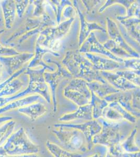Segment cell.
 <instances>
[{
	"label": "cell",
	"instance_id": "cell-1",
	"mask_svg": "<svg viewBox=\"0 0 140 157\" xmlns=\"http://www.w3.org/2000/svg\"><path fill=\"white\" fill-rule=\"evenodd\" d=\"M62 63L66 67L70 73L76 78H84L87 82H107L94 68L91 61L81 54L73 52H67Z\"/></svg>",
	"mask_w": 140,
	"mask_h": 157
},
{
	"label": "cell",
	"instance_id": "cell-2",
	"mask_svg": "<svg viewBox=\"0 0 140 157\" xmlns=\"http://www.w3.org/2000/svg\"><path fill=\"white\" fill-rule=\"evenodd\" d=\"M97 121L100 124L102 128L100 132L93 138L94 145H100L108 148L120 144L127 137V135H129L126 132L131 131L126 128L127 126L123 128L127 123L123 124V121H109L103 117L99 118Z\"/></svg>",
	"mask_w": 140,
	"mask_h": 157
},
{
	"label": "cell",
	"instance_id": "cell-3",
	"mask_svg": "<svg viewBox=\"0 0 140 157\" xmlns=\"http://www.w3.org/2000/svg\"><path fill=\"white\" fill-rule=\"evenodd\" d=\"M2 147L8 155L36 154L39 151V146L30 140L23 127L13 133Z\"/></svg>",
	"mask_w": 140,
	"mask_h": 157
},
{
	"label": "cell",
	"instance_id": "cell-4",
	"mask_svg": "<svg viewBox=\"0 0 140 157\" xmlns=\"http://www.w3.org/2000/svg\"><path fill=\"white\" fill-rule=\"evenodd\" d=\"M70 129L71 130H65L59 127L53 130V132L65 150L71 152L85 153L87 151L85 136L80 130Z\"/></svg>",
	"mask_w": 140,
	"mask_h": 157
},
{
	"label": "cell",
	"instance_id": "cell-5",
	"mask_svg": "<svg viewBox=\"0 0 140 157\" xmlns=\"http://www.w3.org/2000/svg\"><path fill=\"white\" fill-rule=\"evenodd\" d=\"M64 95L80 107L90 104L92 94L87 82L82 78H76L66 87Z\"/></svg>",
	"mask_w": 140,
	"mask_h": 157
},
{
	"label": "cell",
	"instance_id": "cell-6",
	"mask_svg": "<svg viewBox=\"0 0 140 157\" xmlns=\"http://www.w3.org/2000/svg\"><path fill=\"white\" fill-rule=\"evenodd\" d=\"M55 128H66L75 129L80 130L82 132L87 143V150L92 149L94 147V144L93 143V139L94 136L99 134L101 131V125L97 120H93L92 121H87L83 124H56L54 125Z\"/></svg>",
	"mask_w": 140,
	"mask_h": 157
},
{
	"label": "cell",
	"instance_id": "cell-7",
	"mask_svg": "<svg viewBox=\"0 0 140 157\" xmlns=\"http://www.w3.org/2000/svg\"><path fill=\"white\" fill-rule=\"evenodd\" d=\"M80 52L82 53H92L95 52L98 54H102L106 56L107 57L112 59L113 60L115 61L118 63H123L124 59L123 58L117 57L115 56L112 54L105 48L103 45L100 44L99 41L96 39L95 34L92 33L87 39L84 42L81 47Z\"/></svg>",
	"mask_w": 140,
	"mask_h": 157
},
{
	"label": "cell",
	"instance_id": "cell-8",
	"mask_svg": "<svg viewBox=\"0 0 140 157\" xmlns=\"http://www.w3.org/2000/svg\"><path fill=\"white\" fill-rule=\"evenodd\" d=\"M107 21L108 34L112 40H114L122 48L126 50L132 57H134L138 58L140 57V55L127 44L125 39L121 34L120 32L119 31L117 24L113 20L109 18H107Z\"/></svg>",
	"mask_w": 140,
	"mask_h": 157
},
{
	"label": "cell",
	"instance_id": "cell-9",
	"mask_svg": "<svg viewBox=\"0 0 140 157\" xmlns=\"http://www.w3.org/2000/svg\"><path fill=\"white\" fill-rule=\"evenodd\" d=\"M56 65L58 67V69L56 72L54 73H46L44 74L46 81L49 84L51 89L54 112H56L57 110V103L55 92V89L59 82L66 77H72V75L70 72H68L67 70L64 69V67H63L61 64L56 63Z\"/></svg>",
	"mask_w": 140,
	"mask_h": 157
},
{
	"label": "cell",
	"instance_id": "cell-10",
	"mask_svg": "<svg viewBox=\"0 0 140 157\" xmlns=\"http://www.w3.org/2000/svg\"><path fill=\"white\" fill-rule=\"evenodd\" d=\"M100 74L101 76L105 77V80L107 82L120 91L125 92L138 88L137 86L116 73L101 71Z\"/></svg>",
	"mask_w": 140,
	"mask_h": 157
},
{
	"label": "cell",
	"instance_id": "cell-11",
	"mask_svg": "<svg viewBox=\"0 0 140 157\" xmlns=\"http://www.w3.org/2000/svg\"><path fill=\"white\" fill-rule=\"evenodd\" d=\"M120 92L118 93L108 95L104 98V99L109 103L114 101L118 102L122 107H123L130 113H131L132 115L135 117H140V111L133 109L132 106V93L131 92H130V91H128L127 92L124 93Z\"/></svg>",
	"mask_w": 140,
	"mask_h": 157
},
{
	"label": "cell",
	"instance_id": "cell-12",
	"mask_svg": "<svg viewBox=\"0 0 140 157\" xmlns=\"http://www.w3.org/2000/svg\"><path fill=\"white\" fill-rule=\"evenodd\" d=\"M74 18H71L67 21L61 24L57 28L47 29L42 34L47 36L46 38L43 42V45L48 46L49 44H51L57 39H60L67 33L70 26L73 21Z\"/></svg>",
	"mask_w": 140,
	"mask_h": 157
},
{
	"label": "cell",
	"instance_id": "cell-13",
	"mask_svg": "<svg viewBox=\"0 0 140 157\" xmlns=\"http://www.w3.org/2000/svg\"><path fill=\"white\" fill-rule=\"evenodd\" d=\"M85 55L90 60L94 68L97 70H100L101 71H107L123 67L120 64V63L113 60L107 59L90 53H86Z\"/></svg>",
	"mask_w": 140,
	"mask_h": 157
},
{
	"label": "cell",
	"instance_id": "cell-14",
	"mask_svg": "<svg viewBox=\"0 0 140 157\" xmlns=\"http://www.w3.org/2000/svg\"><path fill=\"white\" fill-rule=\"evenodd\" d=\"M77 120H85L87 121L93 120L92 106L91 104H88L80 106L75 112L64 115L59 118V121L62 122H69Z\"/></svg>",
	"mask_w": 140,
	"mask_h": 157
},
{
	"label": "cell",
	"instance_id": "cell-15",
	"mask_svg": "<svg viewBox=\"0 0 140 157\" xmlns=\"http://www.w3.org/2000/svg\"><path fill=\"white\" fill-rule=\"evenodd\" d=\"M87 86L91 91L101 98H104L108 95L121 92L107 82L105 83H101L97 81L87 82Z\"/></svg>",
	"mask_w": 140,
	"mask_h": 157
},
{
	"label": "cell",
	"instance_id": "cell-16",
	"mask_svg": "<svg viewBox=\"0 0 140 157\" xmlns=\"http://www.w3.org/2000/svg\"><path fill=\"white\" fill-rule=\"evenodd\" d=\"M47 111L48 109L46 106L40 102L32 104L18 109V112L26 115L33 121L45 114Z\"/></svg>",
	"mask_w": 140,
	"mask_h": 157
},
{
	"label": "cell",
	"instance_id": "cell-17",
	"mask_svg": "<svg viewBox=\"0 0 140 157\" xmlns=\"http://www.w3.org/2000/svg\"><path fill=\"white\" fill-rule=\"evenodd\" d=\"M78 11L79 13L80 20L81 22V30H80V37H79V45H82V44L87 39L92 30H100L104 32H106V30L103 27L96 23H89L84 19V16L82 14V13L80 12V10L78 9Z\"/></svg>",
	"mask_w": 140,
	"mask_h": 157
},
{
	"label": "cell",
	"instance_id": "cell-18",
	"mask_svg": "<svg viewBox=\"0 0 140 157\" xmlns=\"http://www.w3.org/2000/svg\"><path fill=\"white\" fill-rule=\"evenodd\" d=\"M42 100V98L38 95H32L26 98H21L17 100L14 102H11V103L8 104L6 105L0 109V115L6 112L7 111H10L12 109H20L21 107H25L26 106L30 105L36 102H38L39 100Z\"/></svg>",
	"mask_w": 140,
	"mask_h": 157
},
{
	"label": "cell",
	"instance_id": "cell-19",
	"mask_svg": "<svg viewBox=\"0 0 140 157\" xmlns=\"http://www.w3.org/2000/svg\"><path fill=\"white\" fill-rule=\"evenodd\" d=\"M46 146L48 151L55 157H87L90 155L86 153L71 152L65 150L55 144L47 141Z\"/></svg>",
	"mask_w": 140,
	"mask_h": 157
},
{
	"label": "cell",
	"instance_id": "cell-20",
	"mask_svg": "<svg viewBox=\"0 0 140 157\" xmlns=\"http://www.w3.org/2000/svg\"><path fill=\"white\" fill-rule=\"evenodd\" d=\"M91 94L92 97L90 104L92 106L93 118L97 120L102 117L103 111L108 106L109 103L104 98H99L92 91H91Z\"/></svg>",
	"mask_w": 140,
	"mask_h": 157
},
{
	"label": "cell",
	"instance_id": "cell-21",
	"mask_svg": "<svg viewBox=\"0 0 140 157\" xmlns=\"http://www.w3.org/2000/svg\"><path fill=\"white\" fill-rule=\"evenodd\" d=\"M137 132L138 129L133 128L127 137L120 143L124 151L129 153L140 152V147L135 143V136Z\"/></svg>",
	"mask_w": 140,
	"mask_h": 157
},
{
	"label": "cell",
	"instance_id": "cell-22",
	"mask_svg": "<svg viewBox=\"0 0 140 157\" xmlns=\"http://www.w3.org/2000/svg\"><path fill=\"white\" fill-rule=\"evenodd\" d=\"M16 122L11 120L4 123L0 127V147L3 146L7 139L13 133Z\"/></svg>",
	"mask_w": 140,
	"mask_h": 157
},
{
	"label": "cell",
	"instance_id": "cell-23",
	"mask_svg": "<svg viewBox=\"0 0 140 157\" xmlns=\"http://www.w3.org/2000/svg\"><path fill=\"white\" fill-rule=\"evenodd\" d=\"M103 46L107 50H108L112 54H113L117 57L120 58H122V57L127 58L132 57L129 54H128L126 50L119 46V45L117 44L112 39L108 40V41L105 43Z\"/></svg>",
	"mask_w": 140,
	"mask_h": 157
},
{
	"label": "cell",
	"instance_id": "cell-24",
	"mask_svg": "<svg viewBox=\"0 0 140 157\" xmlns=\"http://www.w3.org/2000/svg\"><path fill=\"white\" fill-rule=\"evenodd\" d=\"M108 106L113 108L118 112L119 113V114L123 117V120H126L132 124H135L137 122V118L132 115L131 113H130L123 107H122L118 102L114 101L109 103Z\"/></svg>",
	"mask_w": 140,
	"mask_h": 157
},
{
	"label": "cell",
	"instance_id": "cell-25",
	"mask_svg": "<svg viewBox=\"0 0 140 157\" xmlns=\"http://www.w3.org/2000/svg\"><path fill=\"white\" fill-rule=\"evenodd\" d=\"M107 151L112 157H140V152L129 153L124 151L120 144L108 148Z\"/></svg>",
	"mask_w": 140,
	"mask_h": 157
},
{
	"label": "cell",
	"instance_id": "cell-26",
	"mask_svg": "<svg viewBox=\"0 0 140 157\" xmlns=\"http://www.w3.org/2000/svg\"><path fill=\"white\" fill-rule=\"evenodd\" d=\"M121 23L126 26V30H128V32H130L132 35L138 41L140 34L135 30V27L139 25L140 20L138 18H129L122 20Z\"/></svg>",
	"mask_w": 140,
	"mask_h": 157
},
{
	"label": "cell",
	"instance_id": "cell-27",
	"mask_svg": "<svg viewBox=\"0 0 140 157\" xmlns=\"http://www.w3.org/2000/svg\"><path fill=\"white\" fill-rule=\"evenodd\" d=\"M102 116L105 120L112 121H121L123 120L122 116L119 113L112 107H106L103 111Z\"/></svg>",
	"mask_w": 140,
	"mask_h": 157
},
{
	"label": "cell",
	"instance_id": "cell-28",
	"mask_svg": "<svg viewBox=\"0 0 140 157\" xmlns=\"http://www.w3.org/2000/svg\"><path fill=\"white\" fill-rule=\"evenodd\" d=\"M115 73L138 87L140 86V73L131 71H117Z\"/></svg>",
	"mask_w": 140,
	"mask_h": 157
},
{
	"label": "cell",
	"instance_id": "cell-29",
	"mask_svg": "<svg viewBox=\"0 0 140 157\" xmlns=\"http://www.w3.org/2000/svg\"><path fill=\"white\" fill-rule=\"evenodd\" d=\"M125 68L132 69L136 71H140V60L138 59H124Z\"/></svg>",
	"mask_w": 140,
	"mask_h": 157
},
{
	"label": "cell",
	"instance_id": "cell-30",
	"mask_svg": "<svg viewBox=\"0 0 140 157\" xmlns=\"http://www.w3.org/2000/svg\"><path fill=\"white\" fill-rule=\"evenodd\" d=\"M132 93V106L133 109L137 111H140V91L138 90L137 91Z\"/></svg>",
	"mask_w": 140,
	"mask_h": 157
},
{
	"label": "cell",
	"instance_id": "cell-31",
	"mask_svg": "<svg viewBox=\"0 0 140 157\" xmlns=\"http://www.w3.org/2000/svg\"><path fill=\"white\" fill-rule=\"evenodd\" d=\"M102 146L101 147H97L96 148V150L98 154H99V157H105L107 150V148L103 146Z\"/></svg>",
	"mask_w": 140,
	"mask_h": 157
},
{
	"label": "cell",
	"instance_id": "cell-32",
	"mask_svg": "<svg viewBox=\"0 0 140 157\" xmlns=\"http://www.w3.org/2000/svg\"><path fill=\"white\" fill-rule=\"evenodd\" d=\"M4 157H41L36 154H29V155H6Z\"/></svg>",
	"mask_w": 140,
	"mask_h": 157
},
{
	"label": "cell",
	"instance_id": "cell-33",
	"mask_svg": "<svg viewBox=\"0 0 140 157\" xmlns=\"http://www.w3.org/2000/svg\"><path fill=\"white\" fill-rule=\"evenodd\" d=\"M11 120H12V117H8V116L0 117V124L6 123V121H11Z\"/></svg>",
	"mask_w": 140,
	"mask_h": 157
},
{
	"label": "cell",
	"instance_id": "cell-34",
	"mask_svg": "<svg viewBox=\"0 0 140 157\" xmlns=\"http://www.w3.org/2000/svg\"><path fill=\"white\" fill-rule=\"evenodd\" d=\"M2 155H6V152L4 150L3 148L2 147H0V157H2Z\"/></svg>",
	"mask_w": 140,
	"mask_h": 157
},
{
	"label": "cell",
	"instance_id": "cell-35",
	"mask_svg": "<svg viewBox=\"0 0 140 157\" xmlns=\"http://www.w3.org/2000/svg\"><path fill=\"white\" fill-rule=\"evenodd\" d=\"M99 157V154L98 153H95V154L91 155L89 157Z\"/></svg>",
	"mask_w": 140,
	"mask_h": 157
}]
</instances>
